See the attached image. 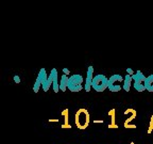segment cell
Instances as JSON below:
<instances>
[{
	"instance_id": "ffe728a7",
	"label": "cell",
	"mask_w": 153,
	"mask_h": 144,
	"mask_svg": "<svg viewBox=\"0 0 153 144\" xmlns=\"http://www.w3.org/2000/svg\"><path fill=\"white\" fill-rule=\"evenodd\" d=\"M108 127L110 128V129H113V128H118V126L116 124H110Z\"/></svg>"
},
{
	"instance_id": "8fae6325",
	"label": "cell",
	"mask_w": 153,
	"mask_h": 144,
	"mask_svg": "<svg viewBox=\"0 0 153 144\" xmlns=\"http://www.w3.org/2000/svg\"><path fill=\"white\" fill-rule=\"evenodd\" d=\"M62 115L64 116V124L61 126L62 128H68V129H70L71 128V126L69 125V123H68V120H69V111H68V109H64V110L62 111Z\"/></svg>"
},
{
	"instance_id": "7402d4cb",
	"label": "cell",
	"mask_w": 153,
	"mask_h": 144,
	"mask_svg": "<svg viewBox=\"0 0 153 144\" xmlns=\"http://www.w3.org/2000/svg\"><path fill=\"white\" fill-rule=\"evenodd\" d=\"M49 122H50V123L51 122H54L55 123V122H59V120H52V118H51V120H49Z\"/></svg>"
},
{
	"instance_id": "e0dca14e",
	"label": "cell",
	"mask_w": 153,
	"mask_h": 144,
	"mask_svg": "<svg viewBox=\"0 0 153 144\" xmlns=\"http://www.w3.org/2000/svg\"><path fill=\"white\" fill-rule=\"evenodd\" d=\"M127 74L130 75V76H133V75L135 74V72H134L132 68H127Z\"/></svg>"
},
{
	"instance_id": "7a4b0ae2",
	"label": "cell",
	"mask_w": 153,
	"mask_h": 144,
	"mask_svg": "<svg viewBox=\"0 0 153 144\" xmlns=\"http://www.w3.org/2000/svg\"><path fill=\"white\" fill-rule=\"evenodd\" d=\"M91 89H94L96 92L105 91L106 89H108V78H106V76L102 74L96 75L93 80Z\"/></svg>"
},
{
	"instance_id": "4fadbf2b",
	"label": "cell",
	"mask_w": 153,
	"mask_h": 144,
	"mask_svg": "<svg viewBox=\"0 0 153 144\" xmlns=\"http://www.w3.org/2000/svg\"><path fill=\"white\" fill-rule=\"evenodd\" d=\"M145 86H146V90L148 92H152L153 93V74L149 75L147 77L146 82H145Z\"/></svg>"
},
{
	"instance_id": "52a82bcc",
	"label": "cell",
	"mask_w": 153,
	"mask_h": 144,
	"mask_svg": "<svg viewBox=\"0 0 153 144\" xmlns=\"http://www.w3.org/2000/svg\"><path fill=\"white\" fill-rule=\"evenodd\" d=\"M49 75L52 77V80H53V84H52L53 91H54V93H59V91H60V83H59L57 70L56 68H52V70H51V73Z\"/></svg>"
},
{
	"instance_id": "44dd1931",
	"label": "cell",
	"mask_w": 153,
	"mask_h": 144,
	"mask_svg": "<svg viewBox=\"0 0 153 144\" xmlns=\"http://www.w3.org/2000/svg\"><path fill=\"white\" fill-rule=\"evenodd\" d=\"M95 124H99V123H103V120H95L94 121Z\"/></svg>"
},
{
	"instance_id": "7c38bea8",
	"label": "cell",
	"mask_w": 153,
	"mask_h": 144,
	"mask_svg": "<svg viewBox=\"0 0 153 144\" xmlns=\"http://www.w3.org/2000/svg\"><path fill=\"white\" fill-rule=\"evenodd\" d=\"M68 79H69V77L66 76V75H62L61 77V81H60V90L62 92H65L67 89V86H68Z\"/></svg>"
},
{
	"instance_id": "ac0fdd59",
	"label": "cell",
	"mask_w": 153,
	"mask_h": 144,
	"mask_svg": "<svg viewBox=\"0 0 153 144\" xmlns=\"http://www.w3.org/2000/svg\"><path fill=\"white\" fill-rule=\"evenodd\" d=\"M63 73H64V75H66V76H68V75L70 74V70H68V68H63Z\"/></svg>"
},
{
	"instance_id": "3957f363",
	"label": "cell",
	"mask_w": 153,
	"mask_h": 144,
	"mask_svg": "<svg viewBox=\"0 0 153 144\" xmlns=\"http://www.w3.org/2000/svg\"><path fill=\"white\" fill-rule=\"evenodd\" d=\"M67 89L69 90L70 92H74V93L80 92L83 89V77L79 74L71 75L69 77V79H68Z\"/></svg>"
},
{
	"instance_id": "30bf717a",
	"label": "cell",
	"mask_w": 153,
	"mask_h": 144,
	"mask_svg": "<svg viewBox=\"0 0 153 144\" xmlns=\"http://www.w3.org/2000/svg\"><path fill=\"white\" fill-rule=\"evenodd\" d=\"M132 82H133V79H132V76L130 75H126L124 76V80H123V86H122V89L126 92H129L130 89H131Z\"/></svg>"
},
{
	"instance_id": "8992f818",
	"label": "cell",
	"mask_w": 153,
	"mask_h": 144,
	"mask_svg": "<svg viewBox=\"0 0 153 144\" xmlns=\"http://www.w3.org/2000/svg\"><path fill=\"white\" fill-rule=\"evenodd\" d=\"M94 78H95V77H94V66H88V70H87V74H86L85 86H84V89H85L86 92H89V91H91Z\"/></svg>"
},
{
	"instance_id": "9a60e30c",
	"label": "cell",
	"mask_w": 153,
	"mask_h": 144,
	"mask_svg": "<svg viewBox=\"0 0 153 144\" xmlns=\"http://www.w3.org/2000/svg\"><path fill=\"white\" fill-rule=\"evenodd\" d=\"M108 114L111 116V124H115V114H116V110H115V109H111Z\"/></svg>"
},
{
	"instance_id": "277c9868",
	"label": "cell",
	"mask_w": 153,
	"mask_h": 144,
	"mask_svg": "<svg viewBox=\"0 0 153 144\" xmlns=\"http://www.w3.org/2000/svg\"><path fill=\"white\" fill-rule=\"evenodd\" d=\"M124 78L119 74H115L108 78V90L111 92H119L122 89Z\"/></svg>"
},
{
	"instance_id": "2e32d148",
	"label": "cell",
	"mask_w": 153,
	"mask_h": 144,
	"mask_svg": "<svg viewBox=\"0 0 153 144\" xmlns=\"http://www.w3.org/2000/svg\"><path fill=\"white\" fill-rule=\"evenodd\" d=\"M153 131V115L151 116L150 120V124H149V128H148V134H151Z\"/></svg>"
},
{
	"instance_id": "9c48e42d",
	"label": "cell",
	"mask_w": 153,
	"mask_h": 144,
	"mask_svg": "<svg viewBox=\"0 0 153 144\" xmlns=\"http://www.w3.org/2000/svg\"><path fill=\"white\" fill-rule=\"evenodd\" d=\"M48 76H49V75H47V73H46L45 68H41V70H39V73H38L37 78H36L35 81H37L38 83H41L42 86H43V84L45 83L46 81H47Z\"/></svg>"
},
{
	"instance_id": "5bb4252c",
	"label": "cell",
	"mask_w": 153,
	"mask_h": 144,
	"mask_svg": "<svg viewBox=\"0 0 153 144\" xmlns=\"http://www.w3.org/2000/svg\"><path fill=\"white\" fill-rule=\"evenodd\" d=\"M53 84V80H52V77L49 75L48 76V79H47V81L45 82V83L42 86V88H43V90H44V92H47L48 90L50 89V86Z\"/></svg>"
},
{
	"instance_id": "ba28073f",
	"label": "cell",
	"mask_w": 153,
	"mask_h": 144,
	"mask_svg": "<svg viewBox=\"0 0 153 144\" xmlns=\"http://www.w3.org/2000/svg\"><path fill=\"white\" fill-rule=\"evenodd\" d=\"M136 110L135 109H127V110L124 111V115H129L128 116V118L126 120V122H124L123 126L124 125H129L130 123H131V121H133L134 118H136Z\"/></svg>"
},
{
	"instance_id": "d6986e66",
	"label": "cell",
	"mask_w": 153,
	"mask_h": 144,
	"mask_svg": "<svg viewBox=\"0 0 153 144\" xmlns=\"http://www.w3.org/2000/svg\"><path fill=\"white\" fill-rule=\"evenodd\" d=\"M14 81L16 82V83H20V78H19L18 76H14Z\"/></svg>"
},
{
	"instance_id": "6da1fadb",
	"label": "cell",
	"mask_w": 153,
	"mask_h": 144,
	"mask_svg": "<svg viewBox=\"0 0 153 144\" xmlns=\"http://www.w3.org/2000/svg\"><path fill=\"white\" fill-rule=\"evenodd\" d=\"M74 118H74V123H76V127L79 128V129H86L89 122H91L89 112L85 108H81L76 111Z\"/></svg>"
},
{
	"instance_id": "603a6c76",
	"label": "cell",
	"mask_w": 153,
	"mask_h": 144,
	"mask_svg": "<svg viewBox=\"0 0 153 144\" xmlns=\"http://www.w3.org/2000/svg\"><path fill=\"white\" fill-rule=\"evenodd\" d=\"M131 144H135V143H134V142H131Z\"/></svg>"
},
{
	"instance_id": "5b68a950",
	"label": "cell",
	"mask_w": 153,
	"mask_h": 144,
	"mask_svg": "<svg viewBox=\"0 0 153 144\" xmlns=\"http://www.w3.org/2000/svg\"><path fill=\"white\" fill-rule=\"evenodd\" d=\"M132 79H133V86L134 89L136 90L137 92H143L146 90V86H145V82H146L147 77L140 72V70H136L135 74L132 76Z\"/></svg>"
}]
</instances>
